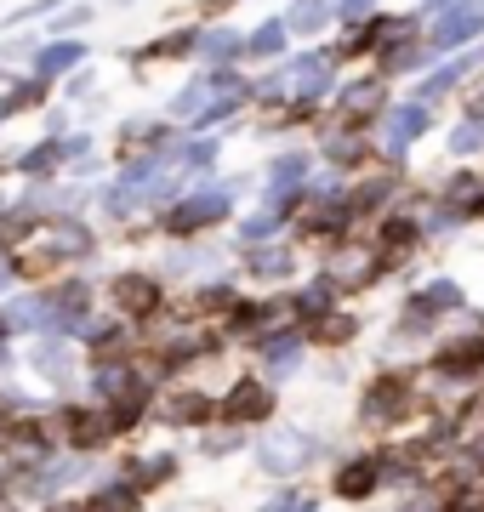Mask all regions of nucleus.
<instances>
[{
    "label": "nucleus",
    "mask_w": 484,
    "mask_h": 512,
    "mask_svg": "<svg viewBox=\"0 0 484 512\" xmlns=\"http://www.w3.org/2000/svg\"><path fill=\"white\" fill-rule=\"evenodd\" d=\"M154 416L166 421V427H211L217 399H211L205 387H171V393L154 399Z\"/></svg>",
    "instance_id": "ddd939ff"
},
{
    "label": "nucleus",
    "mask_w": 484,
    "mask_h": 512,
    "mask_svg": "<svg viewBox=\"0 0 484 512\" xmlns=\"http://www.w3.org/2000/svg\"><path fill=\"white\" fill-rule=\"evenodd\" d=\"M240 262H245V274L251 279H268V285H280V279L297 274V256L280 251V245H245Z\"/></svg>",
    "instance_id": "4be33fe9"
},
{
    "label": "nucleus",
    "mask_w": 484,
    "mask_h": 512,
    "mask_svg": "<svg viewBox=\"0 0 484 512\" xmlns=\"http://www.w3.org/2000/svg\"><path fill=\"white\" fill-rule=\"evenodd\" d=\"M217 137H194V143H183V171H211L217 165Z\"/></svg>",
    "instance_id": "79ce46f5"
},
{
    "label": "nucleus",
    "mask_w": 484,
    "mask_h": 512,
    "mask_svg": "<svg viewBox=\"0 0 484 512\" xmlns=\"http://www.w3.org/2000/svg\"><path fill=\"white\" fill-rule=\"evenodd\" d=\"M462 211H450V205H433V217H422V234H439V239H445V234H456V228H462Z\"/></svg>",
    "instance_id": "a18cd8bd"
},
{
    "label": "nucleus",
    "mask_w": 484,
    "mask_h": 512,
    "mask_svg": "<svg viewBox=\"0 0 484 512\" xmlns=\"http://www.w3.org/2000/svg\"><path fill=\"white\" fill-rule=\"evenodd\" d=\"M319 456V444L302 433V427H274L268 439H257V467L268 478H297L308 473V461Z\"/></svg>",
    "instance_id": "423d86ee"
},
{
    "label": "nucleus",
    "mask_w": 484,
    "mask_h": 512,
    "mask_svg": "<svg viewBox=\"0 0 484 512\" xmlns=\"http://www.w3.org/2000/svg\"><path fill=\"white\" fill-rule=\"evenodd\" d=\"M393 188H399V171H376V177H365V183H354L348 188V194H342V200H348V211H354V222L359 217H376V211H382V217H388L393 211Z\"/></svg>",
    "instance_id": "aec40b11"
},
{
    "label": "nucleus",
    "mask_w": 484,
    "mask_h": 512,
    "mask_svg": "<svg viewBox=\"0 0 484 512\" xmlns=\"http://www.w3.org/2000/svg\"><path fill=\"white\" fill-rule=\"evenodd\" d=\"M228 211H234V194H228V188H205V194H188V200L166 205L154 222H160L166 239H194V234H205V228L228 222Z\"/></svg>",
    "instance_id": "7ed1b4c3"
},
{
    "label": "nucleus",
    "mask_w": 484,
    "mask_h": 512,
    "mask_svg": "<svg viewBox=\"0 0 484 512\" xmlns=\"http://www.w3.org/2000/svg\"><path fill=\"white\" fill-rule=\"evenodd\" d=\"M428 40H399V46H388L382 52V80H393V74H410V69H422L428 63Z\"/></svg>",
    "instance_id": "f704fd0d"
},
{
    "label": "nucleus",
    "mask_w": 484,
    "mask_h": 512,
    "mask_svg": "<svg viewBox=\"0 0 484 512\" xmlns=\"http://www.w3.org/2000/svg\"><path fill=\"white\" fill-rule=\"evenodd\" d=\"M302 336H308V348H348V342L359 336V319L348 308H331L325 319L302 325Z\"/></svg>",
    "instance_id": "5701e85b"
},
{
    "label": "nucleus",
    "mask_w": 484,
    "mask_h": 512,
    "mask_svg": "<svg viewBox=\"0 0 484 512\" xmlns=\"http://www.w3.org/2000/svg\"><path fill=\"white\" fill-rule=\"evenodd\" d=\"M336 18L348 23V29H359V23H371L376 12H371V0H336Z\"/></svg>",
    "instance_id": "49530a36"
},
{
    "label": "nucleus",
    "mask_w": 484,
    "mask_h": 512,
    "mask_svg": "<svg viewBox=\"0 0 484 512\" xmlns=\"http://www.w3.org/2000/svg\"><path fill=\"white\" fill-rule=\"evenodd\" d=\"M154 143H171V131L160 120H126L120 126V160H143V148Z\"/></svg>",
    "instance_id": "2f4dec72"
},
{
    "label": "nucleus",
    "mask_w": 484,
    "mask_h": 512,
    "mask_svg": "<svg viewBox=\"0 0 484 512\" xmlns=\"http://www.w3.org/2000/svg\"><path fill=\"white\" fill-rule=\"evenodd\" d=\"M137 501H143V490L131 478H109L86 495V512H137Z\"/></svg>",
    "instance_id": "cd10ccee"
},
{
    "label": "nucleus",
    "mask_w": 484,
    "mask_h": 512,
    "mask_svg": "<svg viewBox=\"0 0 484 512\" xmlns=\"http://www.w3.org/2000/svg\"><path fill=\"white\" fill-rule=\"evenodd\" d=\"M336 18V0H291L285 12V35H319Z\"/></svg>",
    "instance_id": "c85d7f7f"
},
{
    "label": "nucleus",
    "mask_w": 484,
    "mask_h": 512,
    "mask_svg": "<svg viewBox=\"0 0 484 512\" xmlns=\"http://www.w3.org/2000/svg\"><path fill=\"white\" fill-rule=\"evenodd\" d=\"M382 490V456H354V461H342L331 478V495L336 501H371V495Z\"/></svg>",
    "instance_id": "f3484780"
},
{
    "label": "nucleus",
    "mask_w": 484,
    "mask_h": 512,
    "mask_svg": "<svg viewBox=\"0 0 484 512\" xmlns=\"http://www.w3.org/2000/svg\"><path fill=\"white\" fill-rule=\"evenodd\" d=\"M137 382H143V370H137V365H92V393H97V404H114L120 393H131Z\"/></svg>",
    "instance_id": "c756f323"
},
{
    "label": "nucleus",
    "mask_w": 484,
    "mask_h": 512,
    "mask_svg": "<svg viewBox=\"0 0 484 512\" xmlns=\"http://www.w3.org/2000/svg\"><path fill=\"white\" fill-rule=\"evenodd\" d=\"M75 63H86V46L80 40H57V46H46L40 52V80H52V74H63V69H75Z\"/></svg>",
    "instance_id": "e433bc0d"
},
{
    "label": "nucleus",
    "mask_w": 484,
    "mask_h": 512,
    "mask_svg": "<svg viewBox=\"0 0 484 512\" xmlns=\"http://www.w3.org/2000/svg\"><path fill=\"white\" fill-rule=\"evenodd\" d=\"M274 410H280V393H274V382H262V376H245V382H234L217 399V416L228 421V427H262V421H274Z\"/></svg>",
    "instance_id": "0eeeda50"
},
{
    "label": "nucleus",
    "mask_w": 484,
    "mask_h": 512,
    "mask_svg": "<svg viewBox=\"0 0 484 512\" xmlns=\"http://www.w3.org/2000/svg\"><path fill=\"white\" fill-rule=\"evenodd\" d=\"M137 205H143V194H137V188H103V217L109 222H131L137 217Z\"/></svg>",
    "instance_id": "a19ab883"
},
{
    "label": "nucleus",
    "mask_w": 484,
    "mask_h": 512,
    "mask_svg": "<svg viewBox=\"0 0 484 512\" xmlns=\"http://www.w3.org/2000/svg\"><path fill=\"white\" fill-rule=\"evenodd\" d=\"M308 183H314V154L291 148V154H280V160L268 165V177H262V194H268V205H285V211H291V200H297Z\"/></svg>",
    "instance_id": "f8f14e48"
},
{
    "label": "nucleus",
    "mask_w": 484,
    "mask_h": 512,
    "mask_svg": "<svg viewBox=\"0 0 484 512\" xmlns=\"http://www.w3.org/2000/svg\"><path fill=\"white\" fill-rule=\"evenodd\" d=\"M428 365H433V376H445V382H473V376H484V336L439 342Z\"/></svg>",
    "instance_id": "dca6fc26"
},
{
    "label": "nucleus",
    "mask_w": 484,
    "mask_h": 512,
    "mask_svg": "<svg viewBox=\"0 0 484 512\" xmlns=\"http://www.w3.org/2000/svg\"><path fill=\"white\" fill-rule=\"evenodd\" d=\"M428 131H433L428 103H399V109L382 114V154H388V160H405L410 143H422Z\"/></svg>",
    "instance_id": "1a4fd4ad"
},
{
    "label": "nucleus",
    "mask_w": 484,
    "mask_h": 512,
    "mask_svg": "<svg viewBox=\"0 0 484 512\" xmlns=\"http://www.w3.org/2000/svg\"><path fill=\"white\" fill-rule=\"evenodd\" d=\"M410 410H422L410 370H382V376H371V382H365V393H359V421H365V427H376V433H393Z\"/></svg>",
    "instance_id": "f257e3e1"
},
{
    "label": "nucleus",
    "mask_w": 484,
    "mask_h": 512,
    "mask_svg": "<svg viewBox=\"0 0 484 512\" xmlns=\"http://www.w3.org/2000/svg\"><path fill=\"white\" fill-rule=\"evenodd\" d=\"M245 296L234 291V285H223V279H217V285H200V291L188 296V319H228V313L240 308Z\"/></svg>",
    "instance_id": "393cba45"
},
{
    "label": "nucleus",
    "mask_w": 484,
    "mask_h": 512,
    "mask_svg": "<svg viewBox=\"0 0 484 512\" xmlns=\"http://www.w3.org/2000/svg\"><path fill=\"white\" fill-rule=\"evenodd\" d=\"M240 109H245V92H234V97H211V103H205V109L194 114V120H188V126H194V131L205 137L211 126H223V120H234Z\"/></svg>",
    "instance_id": "4c0bfd02"
},
{
    "label": "nucleus",
    "mask_w": 484,
    "mask_h": 512,
    "mask_svg": "<svg viewBox=\"0 0 484 512\" xmlns=\"http://www.w3.org/2000/svg\"><path fill=\"white\" fill-rule=\"evenodd\" d=\"M371 52H382V18H371V23H359V29H348V35H342V46H336V57H342V63H354V57H371Z\"/></svg>",
    "instance_id": "c9c22d12"
},
{
    "label": "nucleus",
    "mask_w": 484,
    "mask_h": 512,
    "mask_svg": "<svg viewBox=\"0 0 484 512\" xmlns=\"http://www.w3.org/2000/svg\"><path fill=\"white\" fill-rule=\"evenodd\" d=\"M302 353H308V336H302V330H268L257 342L262 382H291L302 370Z\"/></svg>",
    "instance_id": "9b49d317"
},
{
    "label": "nucleus",
    "mask_w": 484,
    "mask_h": 512,
    "mask_svg": "<svg viewBox=\"0 0 484 512\" xmlns=\"http://www.w3.org/2000/svg\"><path fill=\"white\" fill-rule=\"evenodd\" d=\"M319 274L331 279L342 296H354V291H371V285L388 274V268H382V256H376V251H336L331 262L319 268Z\"/></svg>",
    "instance_id": "4468645a"
},
{
    "label": "nucleus",
    "mask_w": 484,
    "mask_h": 512,
    "mask_svg": "<svg viewBox=\"0 0 484 512\" xmlns=\"http://www.w3.org/2000/svg\"><path fill=\"white\" fill-rule=\"evenodd\" d=\"M479 148H484V126H479V120H462V126L450 131V154H462V160H467V154H479Z\"/></svg>",
    "instance_id": "37998d69"
},
{
    "label": "nucleus",
    "mask_w": 484,
    "mask_h": 512,
    "mask_svg": "<svg viewBox=\"0 0 484 512\" xmlns=\"http://www.w3.org/2000/svg\"><path fill=\"white\" fill-rule=\"evenodd\" d=\"M393 103V80L382 74H365V80H348V86H336V114H342V126L348 131H371Z\"/></svg>",
    "instance_id": "39448f33"
},
{
    "label": "nucleus",
    "mask_w": 484,
    "mask_h": 512,
    "mask_svg": "<svg viewBox=\"0 0 484 512\" xmlns=\"http://www.w3.org/2000/svg\"><path fill=\"white\" fill-rule=\"evenodd\" d=\"M245 52V35H234L228 23H211V29H200V57L211 63V69H234V57Z\"/></svg>",
    "instance_id": "a878e982"
},
{
    "label": "nucleus",
    "mask_w": 484,
    "mask_h": 512,
    "mask_svg": "<svg viewBox=\"0 0 484 512\" xmlns=\"http://www.w3.org/2000/svg\"><path fill=\"white\" fill-rule=\"evenodd\" d=\"M245 57H251V63H274V57H285V18L257 23V29L245 35Z\"/></svg>",
    "instance_id": "473e14b6"
},
{
    "label": "nucleus",
    "mask_w": 484,
    "mask_h": 512,
    "mask_svg": "<svg viewBox=\"0 0 484 512\" xmlns=\"http://www.w3.org/2000/svg\"><path fill=\"white\" fill-rule=\"evenodd\" d=\"M285 222H291V211H285V205H262V211H251V217L240 222V239H245V245H268Z\"/></svg>",
    "instance_id": "72a5a7b5"
},
{
    "label": "nucleus",
    "mask_w": 484,
    "mask_h": 512,
    "mask_svg": "<svg viewBox=\"0 0 484 512\" xmlns=\"http://www.w3.org/2000/svg\"><path fill=\"white\" fill-rule=\"evenodd\" d=\"M445 512H484V507H479V495H467V501H456V507H445Z\"/></svg>",
    "instance_id": "de8ad7c7"
},
{
    "label": "nucleus",
    "mask_w": 484,
    "mask_h": 512,
    "mask_svg": "<svg viewBox=\"0 0 484 512\" xmlns=\"http://www.w3.org/2000/svg\"><path fill=\"white\" fill-rule=\"evenodd\" d=\"M240 427H223V433H205V439H200V456H217V461H223V456H234V450H240Z\"/></svg>",
    "instance_id": "c03bdc74"
},
{
    "label": "nucleus",
    "mask_w": 484,
    "mask_h": 512,
    "mask_svg": "<svg viewBox=\"0 0 484 512\" xmlns=\"http://www.w3.org/2000/svg\"><path fill=\"white\" fill-rule=\"evenodd\" d=\"M462 285L456 279H428V285H416V291L405 296V313H416V319H428V325H439L445 313H462Z\"/></svg>",
    "instance_id": "a211bd4d"
},
{
    "label": "nucleus",
    "mask_w": 484,
    "mask_h": 512,
    "mask_svg": "<svg viewBox=\"0 0 484 512\" xmlns=\"http://www.w3.org/2000/svg\"><path fill=\"white\" fill-rule=\"evenodd\" d=\"M319 154H325V165H331L336 177H348V171H359V165L376 160V143L365 137V131L331 126V131H319Z\"/></svg>",
    "instance_id": "2eb2a0df"
},
{
    "label": "nucleus",
    "mask_w": 484,
    "mask_h": 512,
    "mask_svg": "<svg viewBox=\"0 0 484 512\" xmlns=\"http://www.w3.org/2000/svg\"><path fill=\"white\" fill-rule=\"evenodd\" d=\"M126 478H131V484H137L143 495H149V490H160V484H171V478H177V456H171V450L131 456V461H126Z\"/></svg>",
    "instance_id": "b1692460"
},
{
    "label": "nucleus",
    "mask_w": 484,
    "mask_h": 512,
    "mask_svg": "<svg viewBox=\"0 0 484 512\" xmlns=\"http://www.w3.org/2000/svg\"><path fill=\"white\" fill-rule=\"evenodd\" d=\"M479 12H484V0H479Z\"/></svg>",
    "instance_id": "603ef678"
},
{
    "label": "nucleus",
    "mask_w": 484,
    "mask_h": 512,
    "mask_svg": "<svg viewBox=\"0 0 484 512\" xmlns=\"http://www.w3.org/2000/svg\"><path fill=\"white\" fill-rule=\"evenodd\" d=\"M46 512H86V501H52Z\"/></svg>",
    "instance_id": "09e8293b"
},
{
    "label": "nucleus",
    "mask_w": 484,
    "mask_h": 512,
    "mask_svg": "<svg viewBox=\"0 0 484 512\" xmlns=\"http://www.w3.org/2000/svg\"><path fill=\"white\" fill-rule=\"evenodd\" d=\"M57 427H63V450H69V456H103V450L120 439L109 404H63V410H57Z\"/></svg>",
    "instance_id": "20e7f679"
},
{
    "label": "nucleus",
    "mask_w": 484,
    "mask_h": 512,
    "mask_svg": "<svg viewBox=\"0 0 484 512\" xmlns=\"http://www.w3.org/2000/svg\"><path fill=\"white\" fill-rule=\"evenodd\" d=\"M280 302H285V313H291V319H297V330H302V325H314V319H325V313H331L336 302H342V291H336V285H331L325 274H314L308 285H302V291L280 296Z\"/></svg>",
    "instance_id": "6ab92c4d"
},
{
    "label": "nucleus",
    "mask_w": 484,
    "mask_h": 512,
    "mask_svg": "<svg viewBox=\"0 0 484 512\" xmlns=\"http://www.w3.org/2000/svg\"><path fill=\"white\" fill-rule=\"evenodd\" d=\"M57 165H63V143H40V148H29L18 160V171L23 177H52Z\"/></svg>",
    "instance_id": "ea45409f"
},
{
    "label": "nucleus",
    "mask_w": 484,
    "mask_h": 512,
    "mask_svg": "<svg viewBox=\"0 0 484 512\" xmlns=\"http://www.w3.org/2000/svg\"><path fill=\"white\" fill-rule=\"evenodd\" d=\"M114 6H137V0H114Z\"/></svg>",
    "instance_id": "3c124183"
},
{
    "label": "nucleus",
    "mask_w": 484,
    "mask_h": 512,
    "mask_svg": "<svg viewBox=\"0 0 484 512\" xmlns=\"http://www.w3.org/2000/svg\"><path fill=\"white\" fill-rule=\"evenodd\" d=\"M422 217L416 211H388V217L376 222V256H382V268H405L410 256H416V245H422Z\"/></svg>",
    "instance_id": "6e6552de"
},
{
    "label": "nucleus",
    "mask_w": 484,
    "mask_h": 512,
    "mask_svg": "<svg viewBox=\"0 0 484 512\" xmlns=\"http://www.w3.org/2000/svg\"><path fill=\"white\" fill-rule=\"evenodd\" d=\"M484 29V12H479V0H462V6H450V12H439V18H433V29L422 40H428V52L439 57V52H462L467 40L479 35Z\"/></svg>",
    "instance_id": "9d476101"
},
{
    "label": "nucleus",
    "mask_w": 484,
    "mask_h": 512,
    "mask_svg": "<svg viewBox=\"0 0 484 512\" xmlns=\"http://www.w3.org/2000/svg\"><path fill=\"white\" fill-rule=\"evenodd\" d=\"M428 12H450V6H462V0H422Z\"/></svg>",
    "instance_id": "8fccbe9b"
},
{
    "label": "nucleus",
    "mask_w": 484,
    "mask_h": 512,
    "mask_svg": "<svg viewBox=\"0 0 484 512\" xmlns=\"http://www.w3.org/2000/svg\"><path fill=\"white\" fill-rule=\"evenodd\" d=\"M109 302H114V319L126 325H154L160 308H166V279L149 274V268H120L109 279Z\"/></svg>",
    "instance_id": "f03ea898"
},
{
    "label": "nucleus",
    "mask_w": 484,
    "mask_h": 512,
    "mask_svg": "<svg viewBox=\"0 0 484 512\" xmlns=\"http://www.w3.org/2000/svg\"><path fill=\"white\" fill-rule=\"evenodd\" d=\"M131 348H137L131 325H103L92 336V365H131Z\"/></svg>",
    "instance_id": "bb28decb"
},
{
    "label": "nucleus",
    "mask_w": 484,
    "mask_h": 512,
    "mask_svg": "<svg viewBox=\"0 0 484 512\" xmlns=\"http://www.w3.org/2000/svg\"><path fill=\"white\" fill-rule=\"evenodd\" d=\"M35 370L52 376V382H69V376H75V359L63 353V342H46V348H35Z\"/></svg>",
    "instance_id": "58836bf2"
},
{
    "label": "nucleus",
    "mask_w": 484,
    "mask_h": 512,
    "mask_svg": "<svg viewBox=\"0 0 484 512\" xmlns=\"http://www.w3.org/2000/svg\"><path fill=\"white\" fill-rule=\"evenodd\" d=\"M154 57H200V29H171V35H154L149 46L126 52V63H131V69H143V63H154Z\"/></svg>",
    "instance_id": "412c9836"
},
{
    "label": "nucleus",
    "mask_w": 484,
    "mask_h": 512,
    "mask_svg": "<svg viewBox=\"0 0 484 512\" xmlns=\"http://www.w3.org/2000/svg\"><path fill=\"white\" fill-rule=\"evenodd\" d=\"M462 74H467V57H450V63H439V69L428 74V80H422V86H416V97H410V103H439V97H450L456 92V86H462Z\"/></svg>",
    "instance_id": "7c9ffc66"
}]
</instances>
